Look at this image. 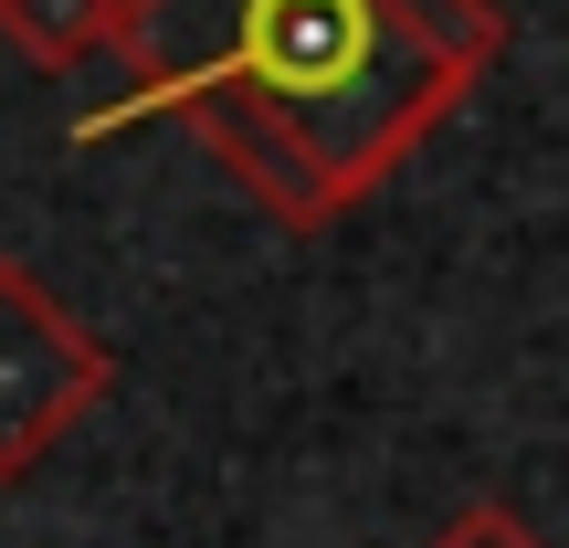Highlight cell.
<instances>
[{"mask_svg":"<svg viewBox=\"0 0 569 548\" xmlns=\"http://www.w3.org/2000/svg\"><path fill=\"white\" fill-rule=\"evenodd\" d=\"M496 63V0H127L117 96L74 138L169 117L284 232H327L401 180Z\"/></svg>","mask_w":569,"mask_h":548,"instance_id":"6da1fadb","label":"cell"},{"mask_svg":"<svg viewBox=\"0 0 569 548\" xmlns=\"http://www.w3.org/2000/svg\"><path fill=\"white\" fill-rule=\"evenodd\" d=\"M117 390V348L74 317L21 253H0V486L63 454Z\"/></svg>","mask_w":569,"mask_h":548,"instance_id":"7a4b0ae2","label":"cell"},{"mask_svg":"<svg viewBox=\"0 0 569 548\" xmlns=\"http://www.w3.org/2000/svg\"><path fill=\"white\" fill-rule=\"evenodd\" d=\"M117 32H127V0H0V42L42 74L117 53Z\"/></svg>","mask_w":569,"mask_h":548,"instance_id":"3957f363","label":"cell"},{"mask_svg":"<svg viewBox=\"0 0 569 548\" xmlns=\"http://www.w3.org/2000/svg\"><path fill=\"white\" fill-rule=\"evenodd\" d=\"M422 548H549V538H538L528 517L507 507V496H465V507H453V517H443V528H432Z\"/></svg>","mask_w":569,"mask_h":548,"instance_id":"277c9868","label":"cell"}]
</instances>
